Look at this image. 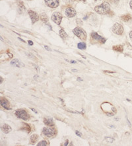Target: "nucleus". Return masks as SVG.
Returning <instances> with one entry per match:
<instances>
[{
	"instance_id": "15",
	"label": "nucleus",
	"mask_w": 132,
	"mask_h": 146,
	"mask_svg": "<svg viewBox=\"0 0 132 146\" xmlns=\"http://www.w3.org/2000/svg\"><path fill=\"white\" fill-rule=\"evenodd\" d=\"M44 123L48 126H54V122L52 118H44Z\"/></svg>"
},
{
	"instance_id": "20",
	"label": "nucleus",
	"mask_w": 132,
	"mask_h": 146,
	"mask_svg": "<svg viewBox=\"0 0 132 146\" xmlns=\"http://www.w3.org/2000/svg\"><path fill=\"white\" fill-rule=\"evenodd\" d=\"M38 136L36 134H34V135H31L30 138V143H35L36 142V141L38 140Z\"/></svg>"
},
{
	"instance_id": "36",
	"label": "nucleus",
	"mask_w": 132,
	"mask_h": 146,
	"mask_svg": "<svg viewBox=\"0 0 132 146\" xmlns=\"http://www.w3.org/2000/svg\"><path fill=\"white\" fill-rule=\"evenodd\" d=\"M130 8L132 9V0L130 2Z\"/></svg>"
},
{
	"instance_id": "8",
	"label": "nucleus",
	"mask_w": 132,
	"mask_h": 146,
	"mask_svg": "<svg viewBox=\"0 0 132 146\" xmlns=\"http://www.w3.org/2000/svg\"><path fill=\"white\" fill-rule=\"evenodd\" d=\"M28 15H29L30 19H31L32 23V24L35 23L37 22L39 20L38 15L36 12L32 11V10H28Z\"/></svg>"
},
{
	"instance_id": "28",
	"label": "nucleus",
	"mask_w": 132,
	"mask_h": 146,
	"mask_svg": "<svg viewBox=\"0 0 132 146\" xmlns=\"http://www.w3.org/2000/svg\"><path fill=\"white\" fill-rule=\"evenodd\" d=\"M104 73H114V71H104Z\"/></svg>"
},
{
	"instance_id": "29",
	"label": "nucleus",
	"mask_w": 132,
	"mask_h": 146,
	"mask_svg": "<svg viewBox=\"0 0 132 146\" xmlns=\"http://www.w3.org/2000/svg\"><path fill=\"white\" fill-rule=\"evenodd\" d=\"M28 44L29 45H30V46H32L33 45V42H32V41H31V40H28Z\"/></svg>"
},
{
	"instance_id": "39",
	"label": "nucleus",
	"mask_w": 132,
	"mask_h": 146,
	"mask_svg": "<svg viewBox=\"0 0 132 146\" xmlns=\"http://www.w3.org/2000/svg\"><path fill=\"white\" fill-rule=\"evenodd\" d=\"M18 39H19V40H20V41H22V42H24V40H22V39H20V38H18Z\"/></svg>"
},
{
	"instance_id": "18",
	"label": "nucleus",
	"mask_w": 132,
	"mask_h": 146,
	"mask_svg": "<svg viewBox=\"0 0 132 146\" xmlns=\"http://www.w3.org/2000/svg\"><path fill=\"white\" fill-rule=\"evenodd\" d=\"M113 50L116 52H122L124 50V48L122 45H116L112 47Z\"/></svg>"
},
{
	"instance_id": "16",
	"label": "nucleus",
	"mask_w": 132,
	"mask_h": 146,
	"mask_svg": "<svg viewBox=\"0 0 132 146\" xmlns=\"http://www.w3.org/2000/svg\"><path fill=\"white\" fill-rule=\"evenodd\" d=\"M40 20L42 21V22L45 23H46L48 21V16L45 13H41L40 15Z\"/></svg>"
},
{
	"instance_id": "37",
	"label": "nucleus",
	"mask_w": 132,
	"mask_h": 146,
	"mask_svg": "<svg viewBox=\"0 0 132 146\" xmlns=\"http://www.w3.org/2000/svg\"><path fill=\"white\" fill-rule=\"evenodd\" d=\"M31 110H32V111L34 112H36V113H38V112H37L36 110H35V109H34V108H31Z\"/></svg>"
},
{
	"instance_id": "31",
	"label": "nucleus",
	"mask_w": 132,
	"mask_h": 146,
	"mask_svg": "<svg viewBox=\"0 0 132 146\" xmlns=\"http://www.w3.org/2000/svg\"><path fill=\"white\" fill-rule=\"evenodd\" d=\"M8 54L9 56V57H10V58H13V55L11 54V53H9V52H8Z\"/></svg>"
},
{
	"instance_id": "2",
	"label": "nucleus",
	"mask_w": 132,
	"mask_h": 146,
	"mask_svg": "<svg viewBox=\"0 0 132 146\" xmlns=\"http://www.w3.org/2000/svg\"><path fill=\"white\" fill-rule=\"evenodd\" d=\"M107 105L106 106V104L105 103H103L102 105H101V107H105L106 108H104L103 111L106 114V115L108 116H114L116 113V109L114 106H112V104H110V103H108L106 102Z\"/></svg>"
},
{
	"instance_id": "9",
	"label": "nucleus",
	"mask_w": 132,
	"mask_h": 146,
	"mask_svg": "<svg viewBox=\"0 0 132 146\" xmlns=\"http://www.w3.org/2000/svg\"><path fill=\"white\" fill-rule=\"evenodd\" d=\"M91 37L93 39L96 40V41H98V42L101 43V44H104L106 42V39H104L103 37H102L101 36H100L99 35H98L97 33H95V32H92L91 33Z\"/></svg>"
},
{
	"instance_id": "11",
	"label": "nucleus",
	"mask_w": 132,
	"mask_h": 146,
	"mask_svg": "<svg viewBox=\"0 0 132 146\" xmlns=\"http://www.w3.org/2000/svg\"><path fill=\"white\" fill-rule=\"evenodd\" d=\"M65 13H66V16L68 17H69V18H72V17H75V15H76V13H76V11H75L74 8H69L66 9Z\"/></svg>"
},
{
	"instance_id": "10",
	"label": "nucleus",
	"mask_w": 132,
	"mask_h": 146,
	"mask_svg": "<svg viewBox=\"0 0 132 146\" xmlns=\"http://www.w3.org/2000/svg\"><path fill=\"white\" fill-rule=\"evenodd\" d=\"M44 2L48 7L56 8L59 6V0H44Z\"/></svg>"
},
{
	"instance_id": "19",
	"label": "nucleus",
	"mask_w": 132,
	"mask_h": 146,
	"mask_svg": "<svg viewBox=\"0 0 132 146\" xmlns=\"http://www.w3.org/2000/svg\"><path fill=\"white\" fill-rule=\"evenodd\" d=\"M121 19L124 21H125V22H128V21H129L132 19V16L130 14H126V15H122Z\"/></svg>"
},
{
	"instance_id": "35",
	"label": "nucleus",
	"mask_w": 132,
	"mask_h": 146,
	"mask_svg": "<svg viewBox=\"0 0 132 146\" xmlns=\"http://www.w3.org/2000/svg\"><path fill=\"white\" fill-rule=\"evenodd\" d=\"M65 143H64V144L63 145H68V140H66V141Z\"/></svg>"
},
{
	"instance_id": "33",
	"label": "nucleus",
	"mask_w": 132,
	"mask_h": 146,
	"mask_svg": "<svg viewBox=\"0 0 132 146\" xmlns=\"http://www.w3.org/2000/svg\"><path fill=\"white\" fill-rule=\"evenodd\" d=\"M77 81H82V79L81 77H78V78H77Z\"/></svg>"
},
{
	"instance_id": "42",
	"label": "nucleus",
	"mask_w": 132,
	"mask_h": 146,
	"mask_svg": "<svg viewBox=\"0 0 132 146\" xmlns=\"http://www.w3.org/2000/svg\"><path fill=\"white\" fill-rule=\"evenodd\" d=\"M29 1H30V0H29Z\"/></svg>"
},
{
	"instance_id": "14",
	"label": "nucleus",
	"mask_w": 132,
	"mask_h": 146,
	"mask_svg": "<svg viewBox=\"0 0 132 146\" xmlns=\"http://www.w3.org/2000/svg\"><path fill=\"white\" fill-rule=\"evenodd\" d=\"M2 130L5 133H8L11 131V128L8 124H4L2 127Z\"/></svg>"
},
{
	"instance_id": "12",
	"label": "nucleus",
	"mask_w": 132,
	"mask_h": 146,
	"mask_svg": "<svg viewBox=\"0 0 132 146\" xmlns=\"http://www.w3.org/2000/svg\"><path fill=\"white\" fill-rule=\"evenodd\" d=\"M1 106L4 107L5 109L9 110L10 109V104L6 98H2L1 99Z\"/></svg>"
},
{
	"instance_id": "34",
	"label": "nucleus",
	"mask_w": 132,
	"mask_h": 146,
	"mask_svg": "<svg viewBox=\"0 0 132 146\" xmlns=\"http://www.w3.org/2000/svg\"><path fill=\"white\" fill-rule=\"evenodd\" d=\"M130 39L132 40V31H131L130 33Z\"/></svg>"
},
{
	"instance_id": "25",
	"label": "nucleus",
	"mask_w": 132,
	"mask_h": 146,
	"mask_svg": "<svg viewBox=\"0 0 132 146\" xmlns=\"http://www.w3.org/2000/svg\"><path fill=\"white\" fill-rule=\"evenodd\" d=\"M47 145V142L45 140L41 141L38 143V146H45Z\"/></svg>"
},
{
	"instance_id": "38",
	"label": "nucleus",
	"mask_w": 132,
	"mask_h": 146,
	"mask_svg": "<svg viewBox=\"0 0 132 146\" xmlns=\"http://www.w3.org/2000/svg\"><path fill=\"white\" fill-rule=\"evenodd\" d=\"M72 71H74V72H77V69H72Z\"/></svg>"
},
{
	"instance_id": "21",
	"label": "nucleus",
	"mask_w": 132,
	"mask_h": 146,
	"mask_svg": "<svg viewBox=\"0 0 132 146\" xmlns=\"http://www.w3.org/2000/svg\"><path fill=\"white\" fill-rule=\"evenodd\" d=\"M60 35L62 39H66L68 37V35L66 34V33L64 29H61L60 31Z\"/></svg>"
},
{
	"instance_id": "27",
	"label": "nucleus",
	"mask_w": 132,
	"mask_h": 146,
	"mask_svg": "<svg viewBox=\"0 0 132 146\" xmlns=\"http://www.w3.org/2000/svg\"><path fill=\"white\" fill-rule=\"evenodd\" d=\"M75 133H76V135H78V136H79V137H81V136H82V134H81V133H80L79 131H75Z\"/></svg>"
},
{
	"instance_id": "40",
	"label": "nucleus",
	"mask_w": 132,
	"mask_h": 146,
	"mask_svg": "<svg viewBox=\"0 0 132 146\" xmlns=\"http://www.w3.org/2000/svg\"><path fill=\"white\" fill-rule=\"evenodd\" d=\"M1 83H2V77H1Z\"/></svg>"
},
{
	"instance_id": "3",
	"label": "nucleus",
	"mask_w": 132,
	"mask_h": 146,
	"mask_svg": "<svg viewBox=\"0 0 132 146\" xmlns=\"http://www.w3.org/2000/svg\"><path fill=\"white\" fill-rule=\"evenodd\" d=\"M75 35H76L77 37H79V39H81L82 40H86V35L85 31L84 30L81 29L80 27H76L75 28L73 31Z\"/></svg>"
},
{
	"instance_id": "4",
	"label": "nucleus",
	"mask_w": 132,
	"mask_h": 146,
	"mask_svg": "<svg viewBox=\"0 0 132 146\" xmlns=\"http://www.w3.org/2000/svg\"><path fill=\"white\" fill-rule=\"evenodd\" d=\"M15 115L18 117V118L22 119L24 120H27L30 118L29 114L24 109H18L15 112Z\"/></svg>"
},
{
	"instance_id": "22",
	"label": "nucleus",
	"mask_w": 132,
	"mask_h": 146,
	"mask_svg": "<svg viewBox=\"0 0 132 146\" xmlns=\"http://www.w3.org/2000/svg\"><path fill=\"white\" fill-rule=\"evenodd\" d=\"M77 47L79 49L84 50L86 48V44L84 42H79V44H77Z\"/></svg>"
},
{
	"instance_id": "7",
	"label": "nucleus",
	"mask_w": 132,
	"mask_h": 146,
	"mask_svg": "<svg viewBox=\"0 0 132 146\" xmlns=\"http://www.w3.org/2000/svg\"><path fill=\"white\" fill-rule=\"evenodd\" d=\"M62 19V15L59 12H55L53 13V15L52 16V20L57 25H60L61 21Z\"/></svg>"
},
{
	"instance_id": "30",
	"label": "nucleus",
	"mask_w": 132,
	"mask_h": 146,
	"mask_svg": "<svg viewBox=\"0 0 132 146\" xmlns=\"http://www.w3.org/2000/svg\"><path fill=\"white\" fill-rule=\"evenodd\" d=\"M44 48H46V49L47 50H48V51H51V49H50L49 47H48V46H44Z\"/></svg>"
},
{
	"instance_id": "32",
	"label": "nucleus",
	"mask_w": 132,
	"mask_h": 146,
	"mask_svg": "<svg viewBox=\"0 0 132 146\" xmlns=\"http://www.w3.org/2000/svg\"><path fill=\"white\" fill-rule=\"evenodd\" d=\"M70 62H71V63H72V64H77V62H76V61H74V60L70 61Z\"/></svg>"
},
{
	"instance_id": "13",
	"label": "nucleus",
	"mask_w": 132,
	"mask_h": 146,
	"mask_svg": "<svg viewBox=\"0 0 132 146\" xmlns=\"http://www.w3.org/2000/svg\"><path fill=\"white\" fill-rule=\"evenodd\" d=\"M11 65L17 67V68H22L24 66V64H22V62H20V61H18V60H17V59H14L13 60L11 61Z\"/></svg>"
},
{
	"instance_id": "17",
	"label": "nucleus",
	"mask_w": 132,
	"mask_h": 146,
	"mask_svg": "<svg viewBox=\"0 0 132 146\" xmlns=\"http://www.w3.org/2000/svg\"><path fill=\"white\" fill-rule=\"evenodd\" d=\"M23 125H24V126H23V127L21 128V130H23L24 131H26L27 133H30V132L31 131V128H30L29 125L27 124H26V123H24Z\"/></svg>"
},
{
	"instance_id": "5",
	"label": "nucleus",
	"mask_w": 132,
	"mask_h": 146,
	"mask_svg": "<svg viewBox=\"0 0 132 146\" xmlns=\"http://www.w3.org/2000/svg\"><path fill=\"white\" fill-rule=\"evenodd\" d=\"M42 133L46 137H51L54 135H56V130L53 127H48V128H44L42 130Z\"/></svg>"
},
{
	"instance_id": "26",
	"label": "nucleus",
	"mask_w": 132,
	"mask_h": 146,
	"mask_svg": "<svg viewBox=\"0 0 132 146\" xmlns=\"http://www.w3.org/2000/svg\"><path fill=\"white\" fill-rule=\"evenodd\" d=\"M26 54L27 55V56L28 57H30V58H32V59L35 58V57L34 56H33L32 54H28V53H27V52H26Z\"/></svg>"
},
{
	"instance_id": "41",
	"label": "nucleus",
	"mask_w": 132,
	"mask_h": 146,
	"mask_svg": "<svg viewBox=\"0 0 132 146\" xmlns=\"http://www.w3.org/2000/svg\"><path fill=\"white\" fill-rule=\"evenodd\" d=\"M79 1H85V0H79Z\"/></svg>"
},
{
	"instance_id": "1",
	"label": "nucleus",
	"mask_w": 132,
	"mask_h": 146,
	"mask_svg": "<svg viewBox=\"0 0 132 146\" xmlns=\"http://www.w3.org/2000/svg\"><path fill=\"white\" fill-rule=\"evenodd\" d=\"M110 6L108 2H104L100 6H98L94 8V11L98 14L105 15L110 11Z\"/></svg>"
},
{
	"instance_id": "6",
	"label": "nucleus",
	"mask_w": 132,
	"mask_h": 146,
	"mask_svg": "<svg viewBox=\"0 0 132 146\" xmlns=\"http://www.w3.org/2000/svg\"><path fill=\"white\" fill-rule=\"evenodd\" d=\"M112 31L116 35H122L124 32V27L121 24L115 23L112 27Z\"/></svg>"
},
{
	"instance_id": "23",
	"label": "nucleus",
	"mask_w": 132,
	"mask_h": 146,
	"mask_svg": "<svg viewBox=\"0 0 132 146\" xmlns=\"http://www.w3.org/2000/svg\"><path fill=\"white\" fill-rule=\"evenodd\" d=\"M105 139H106V141L107 142L110 143H112L114 142V139L113 138V137H105Z\"/></svg>"
},
{
	"instance_id": "24",
	"label": "nucleus",
	"mask_w": 132,
	"mask_h": 146,
	"mask_svg": "<svg viewBox=\"0 0 132 146\" xmlns=\"http://www.w3.org/2000/svg\"><path fill=\"white\" fill-rule=\"evenodd\" d=\"M18 7L21 8V9H25V7H24V4H23V2H22V1H18Z\"/></svg>"
}]
</instances>
